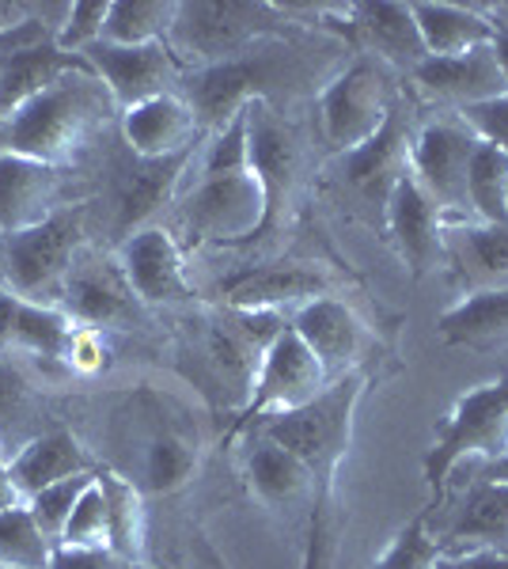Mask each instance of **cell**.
I'll return each instance as SVG.
<instances>
[{
  "instance_id": "cell-1",
  "label": "cell",
  "mask_w": 508,
  "mask_h": 569,
  "mask_svg": "<svg viewBox=\"0 0 508 569\" xmlns=\"http://www.w3.org/2000/svg\"><path fill=\"white\" fill-rule=\"evenodd\" d=\"M368 388V369H357L330 383L308 407L251 421L243 429H262L266 437L300 456L311 471V509H308V543L300 569H335L341 547V509H338V467L349 456L357 407Z\"/></svg>"
},
{
  "instance_id": "cell-2",
  "label": "cell",
  "mask_w": 508,
  "mask_h": 569,
  "mask_svg": "<svg viewBox=\"0 0 508 569\" xmlns=\"http://www.w3.org/2000/svg\"><path fill=\"white\" fill-rule=\"evenodd\" d=\"M335 46L341 42L335 39L330 46L316 50V42L297 39V31L281 34V39H266L251 46V50H243L239 58L217 61V66L206 69H190L182 77L179 96L190 103L201 130L209 137L225 130L236 114H243V107L270 103L273 110H281L277 103H289L303 88H316V80L327 84L338 72L335 58L327 53Z\"/></svg>"
},
{
  "instance_id": "cell-3",
  "label": "cell",
  "mask_w": 508,
  "mask_h": 569,
  "mask_svg": "<svg viewBox=\"0 0 508 569\" xmlns=\"http://www.w3.org/2000/svg\"><path fill=\"white\" fill-rule=\"evenodd\" d=\"M266 220V194L251 168L247 110L225 130L209 133L198 152V182L175 198V228L201 247H247Z\"/></svg>"
},
{
  "instance_id": "cell-4",
  "label": "cell",
  "mask_w": 508,
  "mask_h": 569,
  "mask_svg": "<svg viewBox=\"0 0 508 569\" xmlns=\"http://www.w3.org/2000/svg\"><path fill=\"white\" fill-rule=\"evenodd\" d=\"M118 118L114 96L96 69L61 77L50 91L0 122V152H20L50 168L77 163L96 141H103Z\"/></svg>"
},
{
  "instance_id": "cell-5",
  "label": "cell",
  "mask_w": 508,
  "mask_h": 569,
  "mask_svg": "<svg viewBox=\"0 0 508 569\" xmlns=\"http://www.w3.org/2000/svg\"><path fill=\"white\" fill-rule=\"evenodd\" d=\"M297 4H270V0H225V4H179V20L171 31V53L182 69H206L217 61L239 58L243 50L292 34L308 23H297Z\"/></svg>"
},
{
  "instance_id": "cell-6",
  "label": "cell",
  "mask_w": 508,
  "mask_h": 569,
  "mask_svg": "<svg viewBox=\"0 0 508 569\" xmlns=\"http://www.w3.org/2000/svg\"><path fill=\"white\" fill-rule=\"evenodd\" d=\"M198 152L171 156V160H145L118 137L103 152V168H99V198L84 206H103V220L110 236V251L122 247L129 236L141 228L156 224L160 209L175 206L179 198V182L193 168Z\"/></svg>"
},
{
  "instance_id": "cell-7",
  "label": "cell",
  "mask_w": 508,
  "mask_h": 569,
  "mask_svg": "<svg viewBox=\"0 0 508 569\" xmlns=\"http://www.w3.org/2000/svg\"><path fill=\"white\" fill-rule=\"evenodd\" d=\"M508 452V376L478 383L459 395L451 415L437 426L432 448L425 452L421 471L432 493V509L445 501L448 479L464 460L494 463Z\"/></svg>"
},
{
  "instance_id": "cell-8",
  "label": "cell",
  "mask_w": 508,
  "mask_h": 569,
  "mask_svg": "<svg viewBox=\"0 0 508 569\" xmlns=\"http://www.w3.org/2000/svg\"><path fill=\"white\" fill-rule=\"evenodd\" d=\"M88 232V206H64L27 232L0 236V284L58 308L72 262L91 243Z\"/></svg>"
},
{
  "instance_id": "cell-9",
  "label": "cell",
  "mask_w": 508,
  "mask_h": 569,
  "mask_svg": "<svg viewBox=\"0 0 508 569\" xmlns=\"http://www.w3.org/2000/svg\"><path fill=\"white\" fill-rule=\"evenodd\" d=\"M395 107H399L395 72L357 53L319 91L322 141L335 149V156L353 152L384 130Z\"/></svg>"
},
{
  "instance_id": "cell-10",
  "label": "cell",
  "mask_w": 508,
  "mask_h": 569,
  "mask_svg": "<svg viewBox=\"0 0 508 569\" xmlns=\"http://www.w3.org/2000/svg\"><path fill=\"white\" fill-rule=\"evenodd\" d=\"M247 110V144H251V168L266 194V220L255 232V240L281 232L289 220L297 194L303 187V163H308V149H303V133L281 110L270 103H251Z\"/></svg>"
},
{
  "instance_id": "cell-11",
  "label": "cell",
  "mask_w": 508,
  "mask_h": 569,
  "mask_svg": "<svg viewBox=\"0 0 508 569\" xmlns=\"http://www.w3.org/2000/svg\"><path fill=\"white\" fill-rule=\"evenodd\" d=\"M64 316L77 327H91V330H145L149 327V308L137 300L133 284L126 281L122 266H118L114 251H103V247L88 243L84 251L77 254L69 278H64V292L61 305Z\"/></svg>"
},
{
  "instance_id": "cell-12",
  "label": "cell",
  "mask_w": 508,
  "mask_h": 569,
  "mask_svg": "<svg viewBox=\"0 0 508 569\" xmlns=\"http://www.w3.org/2000/svg\"><path fill=\"white\" fill-rule=\"evenodd\" d=\"M410 141H414L410 107L399 99V107L391 110L387 126L372 141L360 144L353 152L335 156V179L341 194L368 220H380L384 224L387 201H391L395 187H399L402 176H410Z\"/></svg>"
},
{
  "instance_id": "cell-13",
  "label": "cell",
  "mask_w": 508,
  "mask_h": 569,
  "mask_svg": "<svg viewBox=\"0 0 508 569\" xmlns=\"http://www.w3.org/2000/svg\"><path fill=\"white\" fill-rule=\"evenodd\" d=\"M475 149H478V137L459 114H437L414 130L410 171L421 182L425 194L445 209L448 224L470 220L467 168Z\"/></svg>"
},
{
  "instance_id": "cell-14",
  "label": "cell",
  "mask_w": 508,
  "mask_h": 569,
  "mask_svg": "<svg viewBox=\"0 0 508 569\" xmlns=\"http://www.w3.org/2000/svg\"><path fill=\"white\" fill-rule=\"evenodd\" d=\"M330 383L335 380H330L327 369L319 365V357L303 346V338L292 330V323H285L281 335L270 342V350L262 353V365H258L251 395H247V407L239 410L236 429L308 407V402L319 399Z\"/></svg>"
},
{
  "instance_id": "cell-15",
  "label": "cell",
  "mask_w": 508,
  "mask_h": 569,
  "mask_svg": "<svg viewBox=\"0 0 508 569\" xmlns=\"http://www.w3.org/2000/svg\"><path fill=\"white\" fill-rule=\"evenodd\" d=\"M338 278L319 262H270L243 266L217 284L220 308L239 311H297L319 297H338Z\"/></svg>"
},
{
  "instance_id": "cell-16",
  "label": "cell",
  "mask_w": 508,
  "mask_h": 569,
  "mask_svg": "<svg viewBox=\"0 0 508 569\" xmlns=\"http://www.w3.org/2000/svg\"><path fill=\"white\" fill-rule=\"evenodd\" d=\"M114 259L122 266L126 281L133 284L137 300L145 308H182L198 300L187 259H182L179 236L163 224H149L133 232L122 247H114Z\"/></svg>"
},
{
  "instance_id": "cell-17",
  "label": "cell",
  "mask_w": 508,
  "mask_h": 569,
  "mask_svg": "<svg viewBox=\"0 0 508 569\" xmlns=\"http://www.w3.org/2000/svg\"><path fill=\"white\" fill-rule=\"evenodd\" d=\"M84 58L96 69V77L110 88L118 114L129 107L149 103V99L179 96L182 77H187V69L179 66V58L171 53L168 42H156V46L96 42L91 50H84Z\"/></svg>"
},
{
  "instance_id": "cell-18",
  "label": "cell",
  "mask_w": 508,
  "mask_h": 569,
  "mask_svg": "<svg viewBox=\"0 0 508 569\" xmlns=\"http://www.w3.org/2000/svg\"><path fill=\"white\" fill-rule=\"evenodd\" d=\"M341 16V34L360 58H372L391 72H414L429 53H425L418 20L410 4L399 0H365V4L335 8Z\"/></svg>"
},
{
  "instance_id": "cell-19",
  "label": "cell",
  "mask_w": 508,
  "mask_h": 569,
  "mask_svg": "<svg viewBox=\"0 0 508 569\" xmlns=\"http://www.w3.org/2000/svg\"><path fill=\"white\" fill-rule=\"evenodd\" d=\"M289 323L303 338V346L319 357L330 380L365 369L368 350H372V330L341 297L311 300V305L292 311Z\"/></svg>"
},
{
  "instance_id": "cell-20",
  "label": "cell",
  "mask_w": 508,
  "mask_h": 569,
  "mask_svg": "<svg viewBox=\"0 0 508 569\" xmlns=\"http://www.w3.org/2000/svg\"><path fill=\"white\" fill-rule=\"evenodd\" d=\"M387 240L395 243L399 259L406 262V270L414 278L440 270L445 266V232H448V217L429 194L421 190V182L410 176L399 179L391 201H387Z\"/></svg>"
},
{
  "instance_id": "cell-21",
  "label": "cell",
  "mask_w": 508,
  "mask_h": 569,
  "mask_svg": "<svg viewBox=\"0 0 508 569\" xmlns=\"http://www.w3.org/2000/svg\"><path fill=\"white\" fill-rule=\"evenodd\" d=\"M410 80L418 84L425 99H432L437 107H448V114L489 103V99L508 91V77L494 53V42L456 53V58H425L410 72Z\"/></svg>"
},
{
  "instance_id": "cell-22",
  "label": "cell",
  "mask_w": 508,
  "mask_h": 569,
  "mask_svg": "<svg viewBox=\"0 0 508 569\" xmlns=\"http://www.w3.org/2000/svg\"><path fill=\"white\" fill-rule=\"evenodd\" d=\"M239 433H243L239 479H243L247 493L270 512H289L300 505L311 509V471L300 456L270 440L262 429H239Z\"/></svg>"
},
{
  "instance_id": "cell-23",
  "label": "cell",
  "mask_w": 508,
  "mask_h": 569,
  "mask_svg": "<svg viewBox=\"0 0 508 569\" xmlns=\"http://www.w3.org/2000/svg\"><path fill=\"white\" fill-rule=\"evenodd\" d=\"M64 171L20 152H0V236L27 232L64 209Z\"/></svg>"
},
{
  "instance_id": "cell-24",
  "label": "cell",
  "mask_w": 508,
  "mask_h": 569,
  "mask_svg": "<svg viewBox=\"0 0 508 569\" xmlns=\"http://www.w3.org/2000/svg\"><path fill=\"white\" fill-rule=\"evenodd\" d=\"M118 137L145 160H171V156L198 152L206 141L198 114L182 96H160L118 114Z\"/></svg>"
},
{
  "instance_id": "cell-25",
  "label": "cell",
  "mask_w": 508,
  "mask_h": 569,
  "mask_svg": "<svg viewBox=\"0 0 508 569\" xmlns=\"http://www.w3.org/2000/svg\"><path fill=\"white\" fill-rule=\"evenodd\" d=\"M445 270L464 297L508 289V224H482V220L448 224Z\"/></svg>"
},
{
  "instance_id": "cell-26",
  "label": "cell",
  "mask_w": 508,
  "mask_h": 569,
  "mask_svg": "<svg viewBox=\"0 0 508 569\" xmlns=\"http://www.w3.org/2000/svg\"><path fill=\"white\" fill-rule=\"evenodd\" d=\"M437 512V509H429ZM437 543L440 550H467V547H494L508 550V482L482 479L464 490L456 509L437 512Z\"/></svg>"
},
{
  "instance_id": "cell-27",
  "label": "cell",
  "mask_w": 508,
  "mask_h": 569,
  "mask_svg": "<svg viewBox=\"0 0 508 569\" xmlns=\"http://www.w3.org/2000/svg\"><path fill=\"white\" fill-rule=\"evenodd\" d=\"M149 437L141 445V460H137V486L156 498H171V493L187 490L201 471V440L190 433L182 421L163 418L152 410Z\"/></svg>"
},
{
  "instance_id": "cell-28",
  "label": "cell",
  "mask_w": 508,
  "mask_h": 569,
  "mask_svg": "<svg viewBox=\"0 0 508 569\" xmlns=\"http://www.w3.org/2000/svg\"><path fill=\"white\" fill-rule=\"evenodd\" d=\"M72 330H77V323L61 308L27 300L8 284H0V353L4 357L20 353L61 365Z\"/></svg>"
},
{
  "instance_id": "cell-29",
  "label": "cell",
  "mask_w": 508,
  "mask_h": 569,
  "mask_svg": "<svg viewBox=\"0 0 508 569\" xmlns=\"http://www.w3.org/2000/svg\"><path fill=\"white\" fill-rule=\"evenodd\" d=\"M80 69H91L88 58L64 53L58 42H31L16 46V50L0 46V122H8L20 107Z\"/></svg>"
},
{
  "instance_id": "cell-30",
  "label": "cell",
  "mask_w": 508,
  "mask_h": 569,
  "mask_svg": "<svg viewBox=\"0 0 508 569\" xmlns=\"http://www.w3.org/2000/svg\"><path fill=\"white\" fill-rule=\"evenodd\" d=\"M8 463H12V479L20 486L23 501L31 498V493L46 490V486L72 479V475L99 471L91 452L80 445L77 433H69V429H50V433L34 437L31 445H23Z\"/></svg>"
},
{
  "instance_id": "cell-31",
  "label": "cell",
  "mask_w": 508,
  "mask_h": 569,
  "mask_svg": "<svg viewBox=\"0 0 508 569\" xmlns=\"http://www.w3.org/2000/svg\"><path fill=\"white\" fill-rule=\"evenodd\" d=\"M440 342L451 350L489 353L508 346V289L470 292L437 319Z\"/></svg>"
},
{
  "instance_id": "cell-32",
  "label": "cell",
  "mask_w": 508,
  "mask_h": 569,
  "mask_svg": "<svg viewBox=\"0 0 508 569\" xmlns=\"http://www.w3.org/2000/svg\"><path fill=\"white\" fill-rule=\"evenodd\" d=\"M410 12L418 20L429 58H456V53L494 42V23H489L486 8L445 4V0H414Z\"/></svg>"
},
{
  "instance_id": "cell-33",
  "label": "cell",
  "mask_w": 508,
  "mask_h": 569,
  "mask_svg": "<svg viewBox=\"0 0 508 569\" xmlns=\"http://www.w3.org/2000/svg\"><path fill=\"white\" fill-rule=\"evenodd\" d=\"M99 486L107 498V531L110 550L129 558V562H145L149 550V509H145V490L122 471L99 467Z\"/></svg>"
},
{
  "instance_id": "cell-34",
  "label": "cell",
  "mask_w": 508,
  "mask_h": 569,
  "mask_svg": "<svg viewBox=\"0 0 508 569\" xmlns=\"http://www.w3.org/2000/svg\"><path fill=\"white\" fill-rule=\"evenodd\" d=\"M42 421V395L20 365L0 357V452L12 460L23 445L50 433Z\"/></svg>"
},
{
  "instance_id": "cell-35",
  "label": "cell",
  "mask_w": 508,
  "mask_h": 569,
  "mask_svg": "<svg viewBox=\"0 0 508 569\" xmlns=\"http://www.w3.org/2000/svg\"><path fill=\"white\" fill-rule=\"evenodd\" d=\"M179 20V0H110L103 42L156 46L168 42Z\"/></svg>"
},
{
  "instance_id": "cell-36",
  "label": "cell",
  "mask_w": 508,
  "mask_h": 569,
  "mask_svg": "<svg viewBox=\"0 0 508 569\" xmlns=\"http://www.w3.org/2000/svg\"><path fill=\"white\" fill-rule=\"evenodd\" d=\"M467 201L470 220L482 224H508V152L478 141L467 168Z\"/></svg>"
},
{
  "instance_id": "cell-37",
  "label": "cell",
  "mask_w": 508,
  "mask_h": 569,
  "mask_svg": "<svg viewBox=\"0 0 508 569\" xmlns=\"http://www.w3.org/2000/svg\"><path fill=\"white\" fill-rule=\"evenodd\" d=\"M53 555H58V547L31 517L27 501L0 509V562L8 569H50Z\"/></svg>"
},
{
  "instance_id": "cell-38",
  "label": "cell",
  "mask_w": 508,
  "mask_h": 569,
  "mask_svg": "<svg viewBox=\"0 0 508 569\" xmlns=\"http://www.w3.org/2000/svg\"><path fill=\"white\" fill-rule=\"evenodd\" d=\"M445 555L432 536L429 512H418L410 525L395 531V539L387 550L372 562V569H437V558Z\"/></svg>"
},
{
  "instance_id": "cell-39",
  "label": "cell",
  "mask_w": 508,
  "mask_h": 569,
  "mask_svg": "<svg viewBox=\"0 0 508 569\" xmlns=\"http://www.w3.org/2000/svg\"><path fill=\"white\" fill-rule=\"evenodd\" d=\"M96 475L99 471L72 475V479L53 482V486H46V490H39V493H31V498H27V509H31V517L39 520V528L46 531V536L53 539V547L61 543V531H64V525H69L72 509H77L80 493H84L88 486L96 482Z\"/></svg>"
},
{
  "instance_id": "cell-40",
  "label": "cell",
  "mask_w": 508,
  "mask_h": 569,
  "mask_svg": "<svg viewBox=\"0 0 508 569\" xmlns=\"http://www.w3.org/2000/svg\"><path fill=\"white\" fill-rule=\"evenodd\" d=\"M69 550H110V531H107V498H103V486L96 482L80 493L77 509H72L69 525L61 531V543Z\"/></svg>"
},
{
  "instance_id": "cell-41",
  "label": "cell",
  "mask_w": 508,
  "mask_h": 569,
  "mask_svg": "<svg viewBox=\"0 0 508 569\" xmlns=\"http://www.w3.org/2000/svg\"><path fill=\"white\" fill-rule=\"evenodd\" d=\"M107 8H110V0H77V4H64L61 27H58L61 50L84 58V50H91L96 42H103Z\"/></svg>"
},
{
  "instance_id": "cell-42",
  "label": "cell",
  "mask_w": 508,
  "mask_h": 569,
  "mask_svg": "<svg viewBox=\"0 0 508 569\" xmlns=\"http://www.w3.org/2000/svg\"><path fill=\"white\" fill-rule=\"evenodd\" d=\"M61 365L77 376H96L103 372L110 365V346H107V335L103 330H91V327H77L64 346V357Z\"/></svg>"
},
{
  "instance_id": "cell-43",
  "label": "cell",
  "mask_w": 508,
  "mask_h": 569,
  "mask_svg": "<svg viewBox=\"0 0 508 569\" xmlns=\"http://www.w3.org/2000/svg\"><path fill=\"white\" fill-rule=\"evenodd\" d=\"M459 118L475 130L478 141L486 144H497L501 152H508V91L489 103H478V107H467L459 110Z\"/></svg>"
},
{
  "instance_id": "cell-44",
  "label": "cell",
  "mask_w": 508,
  "mask_h": 569,
  "mask_svg": "<svg viewBox=\"0 0 508 569\" xmlns=\"http://www.w3.org/2000/svg\"><path fill=\"white\" fill-rule=\"evenodd\" d=\"M50 569H152L149 562H129L114 550H69L58 547Z\"/></svg>"
},
{
  "instance_id": "cell-45",
  "label": "cell",
  "mask_w": 508,
  "mask_h": 569,
  "mask_svg": "<svg viewBox=\"0 0 508 569\" xmlns=\"http://www.w3.org/2000/svg\"><path fill=\"white\" fill-rule=\"evenodd\" d=\"M437 569H508V550H494V547L445 550L437 558Z\"/></svg>"
},
{
  "instance_id": "cell-46",
  "label": "cell",
  "mask_w": 508,
  "mask_h": 569,
  "mask_svg": "<svg viewBox=\"0 0 508 569\" xmlns=\"http://www.w3.org/2000/svg\"><path fill=\"white\" fill-rule=\"evenodd\" d=\"M486 16H489V23H494V53L508 77V4L486 8Z\"/></svg>"
},
{
  "instance_id": "cell-47",
  "label": "cell",
  "mask_w": 508,
  "mask_h": 569,
  "mask_svg": "<svg viewBox=\"0 0 508 569\" xmlns=\"http://www.w3.org/2000/svg\"><path fill=\"white\" fill-rule=\"evenodd\" d=\"M20 501H23V493L12 479V463L0 452V509H12V505H20Z\"/></svg>"
},
{
  "instance_id": "cell-48",
  "label": "cell",
  "mask_w": 508,
  "mask_h": 569,
  "mask_svg": "<svg viewBox=\"0 0 508 569\" xmlns=\"http://www.w3.org/2000/svg\"><path fill=\"white\" fill-rule=\"evenodd\" d=\"M482 479H497V482H508V452L501 456V460H494V463H482Z\"/></svg>"
},
{
  "instance_id": "cell-49",
  "label": "cell",
  "mask_w": 508,
  "mask_h": 569,
  "mask_svg": "<svg viewBox=\"0 0 508 569\" xmlns=\"http://www.w3.org/2000/svg\"><path fill=\"white\" fill-rule=\"evenodd\" d=\"M0 34H4V20H0Z\"/></svg>"
},
{
  "instance_id": "cell-50",
  "label": "cell",
  "mask_w": 508,
  "mask_h": 569,
  "mask_svg": "<svg viewBox=\"0 0 508 569\" xmlns=\"http://www.w3.org/2000/svg\"><path fill=\"white\" fill-rule=\"evenodd\" d=\"M0 569H8V566H4V562H0Z\"/></svg>"
}]
</instances>
